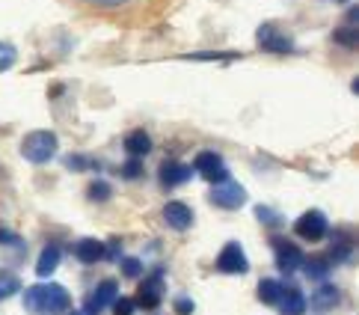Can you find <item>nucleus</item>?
<instances>
[{
	"mask_svg": "<svg viewBox=\"0 0 359 315\" xmlns=\"http://www.w3.org/2000/svg\"><path fill=\"white\" fill-rule=\"evenodd\" d=\"M86 194H89V199H93V203H107V199H110V194H113V187L107 185V182H93V185H89L86 187Z\"/></svg>",
	"mask_w": 359,
	"mask_h": 315,
	"instance_id": "21",
	"label": "nucleus"
},
{
	"mask_svg": "<svg viewBox=\"0 0 359 315\" xmlns=\"http://www.w3.org/2000/svg\"><path fill=\"white\" fill-rule=\"evenodd\" d=\"M74 259L83 264H95L104 259V244L95 241V238H81V241L74 244Z\"/></svg>",
	"mask_w": 359,
	"mask_h": 315,
	"instance_id": "15",
	"label": "nucleus"
},
{
	"mask_svg": "<svg viewBox=\"0 0 359 315\" xmlns=\"http://www.w3.org/2000/svg\"><path fill=\"white\" fill-rule=\"evenodd\" d=\"M194 173H199L202 179H208L211 185H220V182L229 179L226 163H223V158L217 152H199L196 161H194Z\"/></svg>",
	"mask_w": 359,
	"mask_h": 315,
	"instance_id": "9",
	"label": "nucleus"
},
{
	"mask_svg": "<svg viewBox=\"0 0 359 315\" xmlns=\"http://www.w3.org/2000/svg\"><path fill=\"white\" fill-rule=\"evenodd\" d=\"M57 149H60V143H57L54 131H30L21 140V155L30 163H48L57 155Z\"/></svg>",
	"mask_w": 359,
	"mask_h": 315,
	"instance_id": "2",
	"label": "nucleus"
},
{
	"mask_svg": "<svg viewBox=\"0 0 359 315\" xmlns=\"http://www.w3.org/2000/svg\"><path fill=\"white\" fill-rule=\"evenodd\" d=\"M336 4H348V0H336Z\"/></svg>",
	"mask_w": 359,
	"mask_h": 315,
	"instance_id": "33",
	"label": "nucleus"
},
{
	"mask_svg": "<svg viewBox=\"0 0 359 315\" xmlns=\"http://www.w3.org/2000/svg\"><path fill=\"white\" fill-rule=\"evenodd\" d=\"M294 232H297L303 241H320V238H327V232H330V220H327L324 211L309 208V211H303L297 217V223H294Z\"/></svg>",
	"mask_w": 359,
	"mask_h": 315,
	"instance_id": "3",
	"label": "nucleus"
},
{
	"mask_svg": "<svg viewBox=\"0 0 359 315\" xmlns=\"http://www.w3.org/2000/svg\"><path fill=\"white\" fill-rule=\"evenodd\" d=\"M163 300V268H158L151 276H146L143 286L137 292V300L134 307H143V309H158Z\"/></svg>",
	"mask_w": 359,
	"mask_h": 315,
	"instance_id": "6",
	"label": "nucleus"
},
{
	"mask_svg": "<svg viewBox=\"0 0 359 315\" xmlns=\"http://www.w3.org/2000/svg\"><path fill=\"white\" fill-rule=\"evenodd\" d=\"M21 292V280H18V274H12V271H0V300H6L12 295H18Z\"/></svg>",
	"mask_w": 359,
	"mask_h": 315,
	"instance_id": "20",
	"label": "nucleus"
},
{
	"mask_svg": "<svg viewBox=\"0 0 359 315\" xmlns=\"http://www.w3.org/2000/svg\"><path fill=\"white\" fill-rule=\"evenodd\" d=\"M125 152L131 158H146L151 152V137L146 131H131L125 137Z\"/></svg>",
	"mask_w": 359,
	"mask_h": 315,
	"instance_id": "16",
	"label": "nucleus"
},
{
	"mask_svg": "<svg viewBox=\"0 0 359 315\" xmlns=\"http://www.w3.org/2000/svg\"><path fill=\"white\" fill-rule=\"evenodd\" d=\"M116 297H119V283H116V280H101V283L95 286V292L86 295L83 312H86V315H98L104 307H110Z\"/></svg>",
	"mask_w": 359,
	"mask_h": 315,
	"instance_id": "10",
	"label": "nucleus"
},
{
	"mask_svg": "<svg viewBox=\"0 0 359 315\" xmlns=\"http://www.w3.org/2000/svg\"><path fill=\"white\" fill-rule=\"evenodd\" d=\"M190 175H194V167L190 163H178V161H166L161 167V185L163 187H178L190 182Z\"/></svg>",
	"mask_w": 359,
	"mask_h": 315,
	"instance_id": "13",
	"label": "nucleus"
},
{
	"mask_svg": "<svg viewBox=\"0 0 359 315\" xmlns=\"http://www.w3.org/2000/svg\"><path fill=\"white\" fill-rule=\"evenodd\" d=\"M119 253H122V244L119 241H110V247L104 244V256L107 259H119Z\"/></svg>",
	"mask_w": 359,
	"mask_h": 315,
	"instance_id": "30",
	"label": "nucleus"
},
{
	"mask_svg": "<svg viewBox=\"0 0 359 315\" xmlns=\"http://www.w3.org/2000/svg\"><path fill=\"white\" fill-rule=\"evenodd\" d=\"M69 315H86V312H74V309H72V312H69Z\"/></svg>",
	"mask_w": 359,
	"mask_h": 315,
	"instance_id": "32",
	"label": "nucleus"
},
{
	"mask_svg": "<svg viewBox=\"0 0 359 315\" xmlns=\"http://www.w3.org/2000/svg\"><path fill=\"white\" fill-rule=\"evenodd\" d=\"M163 223L170 226V229H175V232H184V229L194 226V208L178 203V199H172V203L163 206Z\"/></svg>",
	"mask_w": 359,
	"mask_h": 315,
	"instance_id": "11",
	"label": "nucleus"
},
{
	"mask_svg": "<svg viewBox=\"0 0 359 315\" xmlns=\"http://www.w3.org/2000/svg\"><path fill=\"white\" fill-rule=\"evenodd\" d=\"M217 271L220 274H247L250 271V259L238 241H229L220 250V256H217Z\"/></svg>",
	"mask_w": 359,
	"mask_h": 315,
	"instance_id": "7",
	"label": "nucleus"
},
{
	"mask_svg": "<svg viewBox=\"0 0 359 315\" xmlns=\"http://www.w3.org/2000/svg\"><path fill=\"white\" fill-rule=\"evenodd\" d=\"M211 203L217 208H226V211H235L241 206H247V187L232 182V179H226L220 185H214V191H211Z\"/></svg>",
	"mask_w": 359,
	"mask_h": 315,
	"instance_id": "5",
	"label": "nucleus"
},
{
	"mask_svg": "<svg viewBox=\"0 0 359 315\" xmlns=\"http://www.w3.org/2000/svg\"><path fill=\"white\" fill-rule=\"evenodd\" d=\"M110 307H113L116 315H134V300L131 297H116Z\"/></svg>",
	"mask_w": 359,
	"mask_h": 315,
	"instance_id": "26",
	"label": "nucleus"
},
{
	"mask_svg": "<svg viewBox=\"0 0 359 315\" xmlns=\"http://www.w3.org/2000/svg\"><path fill=\"white\" fill-rule=\"evenodd\" d=\"M24 309L33 315H66L72 309V295L60 283H39L24 288Z\"/></svg>",
	"mask_w": 359,
	"mask_h": 315,
	"instance_id": "1",
	"label": "nucleus"
},
{
	"mask_svg": "<svg viewBox=\"0 0 359 315\" xmlns=\"http://www.w3.org/2000/svg\"><path fill=\"white\" fill-rule=\"evenodd\" d=\"M122 274H125V276H131V280H137V276L143 274V262H140V259H134V256L122 259Z\"/></svg>",
	"mask_w": 359,
	"mask_h": 315,
	"instance_id": "24",
	"label": "nucleus"
},
{
	"mask_svg": "<svg viewBox=\"0 0 359 315\" xmlns=\"http://www.w3.org/2000/svg\"><path fill=\"white\" fill-rule=\"evenodd\" d=\"M194 309H196V304L190 297H178L175 300V312L178 315H194Z\"/></svg>",
	"mask_w": 359,
	"mask_h": 315,
	"instance_id": "28",
	"label": "nucleus"
},
{
	"mask_svg": "<svg viewBox=\"0 0 359 315\" xmlns=\"http://www.w3.org/2000/svg\"><path fill=\"white\" fill-rule=\"evenodd\" d=\"M332 39H336L339 45H344V48H353L356 45V30L353 27H339L336 33H332Z\"/></svg>",
	"mask_w": 359,
	"mask_h": 315,
	"instance_id": "23",
	"label": "nucleus"
},
{
	"mask_svg": "<svg viewBox=\"0 0 359 315\" xmlns=\"http://www.w3.org/2000/svg\"><path fill=\"white\" fill-rule=\"evenodd\" d=\"M15 48H12L9 42H0V72H6V69H12L15 66Z\"/></svg>",
	"mask_w": 359,
	"mask_h": 315,
	"instance_id": "22",
	"label": "nucleus"
},
{
	"mask_svg": "<svg viewBox=\"0 0 359 315\" xmlns=\"http://www.w3.org/2000/svg\"><path fill=\"white\" fill-rule=\"evenodd\" d=\"M282 286L279 280H262L259 283V300L262 304H271V307H276L279 304V297H282Z\"/></svg>",
	"mask_w": 359,
	"mask_h": 315,
	"instance_id": "19",
	"label": "nucleus"
},
{
	"mask_svg": "<svg viewBox=\"0 0 359 315\" xmlns=\"http://www.w3.org/2000/svg\"><path fill=\"white\" fill-rule=\"evenodd\" d=\"M273 253H276V268L282 274H294L306 259L303 250L294 241H288V238H273Z\"/></svg>",
	"mask_w": 359,
	"mask_h": 315,
	"instance_id": "8",
	"label": "nucleus"
},
{
	"mask_svg": "<svg viewBox=\"0 0 359 315\" xmlns=\"http://www.w3.org/2000/svg\"><path fill=\"white\" fill-rule=\"evenodd\" d=\"M66 167H69V170H83V167H89V161L81 158V155H69V158H66Z\"/></svg>",
	"mask_w": 359,
	"mask_h": 315,
	"instance_id": "29",
	"label": "nucleus"
},
{
	"mask_svg": "<svg viewBox=\"0 0 359 315\" xmlns=\"http://www.w3.org/2000/svg\"><path fill=\"white\" fill-rule=\"evenodd\" d=\"M255 42H259V48L267 54H291L294 51V39L285 30H279L276 24H262L259 33H255Z\"/></svg>",
	"mask_w": 359,
	"mask_h": 315,
	"instance_id": "4",
	"label": "nucleus"
},
{
	"mask_svg": "<svg viewBox=\"0 0 359 315\" xmlns=\"http://www.w3.org/2000/svg\"><path fill=\"white\" fill-rule=\"evenodd\" d=\"M93 4H101V6H116V4H125V0H93Z\"/></svg>",
	"mask_w": 359,
	"mask_h": 315,
	"instance_id": "31",
	"label": "nucleus"
},
{
	"mask_svg": "<svg viewBox=\"0 0 359 315\" xmlns=\"http://www.w3.org/2000/svg\"><path fill=\"white\" fill-rule=\"evenodd\" d=\"M255 214H259V220H262V223H267V226L279 223V214H276V211H271L267 206H259V208H255Z\"/></svg>",
	"mask_w": 359,
	"mask_h": 315,
	"instance_id": "27",
	"label": "nucleus"
},
{
	"mask_svg": "<svg viewBox=\"0 0 359 315\" xmlns=\"http://www.w3.org/2000/svg\"><path fill=\"white\" fill-rule=\"evenodd\" d=\"M60 256H62L60 247L57 244H48L42 253H39V262H36V274H39L42 280H45V276H50V274L60 268Z\"/></svg>",
	"mask_w": 359,
	"mask_h": 315,
	"instance_id": "17",
	"label": "nucleus"
},
{
	"mask_svg": "<svg viewBox=\"0 0 359 315\" xmlns=\"http://www.w3.org/2000/svg\"><path fill=\"white\" fill-rule=\"evenodd\" d=\"M330 264H332V256H309V259H303V274L309 276V280H324V276L330 274Z\"/></svg>",
	"mask_w": 359,
	"mask_h": 315,
	"instance_id": "18",
	"label": "nucleus"
},
{
	"mask_svg": "<svg viewBox=\"0 0 359 315\" xmlns=\"http://www.w3.org/2000/svg\"><path fill=\"white\" fill-rule=\"evenodd\" d=\"M306 304H312V309H318V312H327V309L341 304V292H339L336 286H330V283H320Z\"/></svg>",
	"mask_w": 359,
	"mask_h": 315,
	"instance_id": "12",
	"label": "nucleus"
},
{
	"mask_svg": "<svg viewBox=\"0 0 359 315\" xmlns=\"http://www.w3.org/2000/svg\"><path fill=\"white\" fill-rule=\"evenodd\" d=\"M279 312L282 315H303L306 312V307H309V304H306V295L300 292V288H282V297H279Z\"/></svg>",
	"mask_w": 359,
	"mask_h": 315,
	"instance_id": "14",
	"label": "nucleus"
},
{
	"mask_svg": "<svg viewBox=\"0 0 359 315\" xmlns=\"http://www.w3.org/2000/svg\"><path fill=\"white\" fill-rule=\"evenodd\" d=\"M122 175H125V179H140V175H143V163H140V158L125 161L122 163Z\"/></svg>",
	"mask_w": 359,
	"mask_h": 315,
	"instance_id": "25",
	"label": "nucleus"
}]
</instances>
